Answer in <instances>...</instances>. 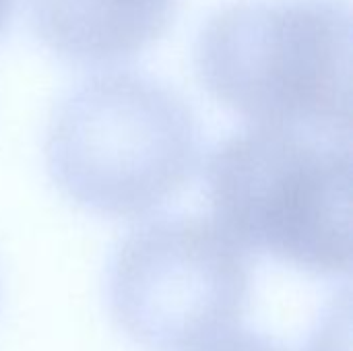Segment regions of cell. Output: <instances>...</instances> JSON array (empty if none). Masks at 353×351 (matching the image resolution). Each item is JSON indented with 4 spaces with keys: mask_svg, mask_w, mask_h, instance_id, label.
<instances>
[{
    "mask_svg": "<svg viewBox=\"0 0 353 351\" xmlns=\"http://www.w3.org/2000/svg\"><path fill=\"white\" fill-rule=\"evenodd\" d=\"M207 91L252 126L352 134L347 0H232L199 31Z\"/></svg>",
    "mask_w": 353,
    "mask_h": 351,
    "instance_id": "cell-1",
    "label": "cell"
},
{
    "mask_svg": "<svg viewBox=\"0 0 353 351\" xmlns=\"http://www.w3.org/2000/svg\"><path fill=\"white\" fill-rule=\"evenodd\" d=\"M207 197L242 250L316 275L352 271V134L250 126L211 153Z\"/></svg>",
    "mask_w": 353,
    "mask_h": 351,
    "instance_id": "cell-3",
    "label": "cell"
},
{
    "mask_svg": "<svg viewBox=\"0 0 353 351\" xmlns=\"http://www.w3.org/2000/svg\"><path fill=\"white\" fill-rule=\"evenodd\" d=\"M199 351H288L285 348L277 345L275 341L254 335V333H246V331H234L217 341H213L211 345L203 348Z\"/></svg>",
    "mask_w": 353,
    "mask_h": 351,
    "instance_id": "cell-6",
    "label": "cell"
},
{
    "mask_svg": "<svg viewBox=\"0 0 353 351\" xmlns=\"http://www.w3.org/2000/svg\"><path fill=\"white\" fill-rule=\"evenodd\" d=\"M201 161L190 106L147 74H93L62 97L46 134L54 184L103 217H143L178 194Z\"/></svg>",
    "mask_w": 353,
    "mask_h": 351,
    "instance_id": "cell-2",
    "label": "cell"
},
{
    "mask_svg": "<svg viewBox=\"0 0 353 351\" xmlns=\"http://www.w3.org/2000/svg\"><path fill=\"white\" fill-rule=\"evenodd\" d=\"M10 2L12 0H0V29H2V23L8 14V8H10Z\"/></svg>",
    "mask_w": 353,
    "mask_h": 351,
    "instance_id": "cell-7",
    "label": "cell"
},
{
    "mask_svg": "<svg viewBox=\"0 0 353 351\" xmlns=\"http://www.w3.org/2000/svg\"><path fill=\"white\" fill-rule=\"evenodd\" d=\"M176 0H29L41 39L79 62L137 54L165 29Z\"/></svg>",
    "mask_w": 353,
    "mask_h": 351,
    "instance_id": "cell-5",
    "label": "cell"
},
{
    "mask_svg": "<svg viewBox=\"0 0 353 351\" xmlns=\"http://www.w3.org/2000/svg\"><path fill=\"white\" fill-rule=\"evenodd\" d=\"M246 252L217 225L168 217L132 230L108 271V302L149 351H199L236 331L250 300Z\"/></svg>",
    "mask_w": 353,
    "mask_h": 351,
    "instance_id": "cell-4",
    "label": "cell"
}]
</instances>
